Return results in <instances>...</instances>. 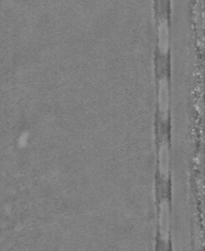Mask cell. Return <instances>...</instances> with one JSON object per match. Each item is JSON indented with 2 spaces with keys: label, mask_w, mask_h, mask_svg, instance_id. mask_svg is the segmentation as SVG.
I'll use <instances>...</instances> for the list:
<instances>
[{
  "label": "cell",
  "mask_w": 205,
  "mask_h": 251,
  "mask_svg": "<svg viewBox=\"0 0 205 251\" xmlns=\"http://www.w3.org/2000/svg\"><path fill=\"white\" fill-rule=\"evenodd\" d=\"M159 225L161 239L164 242H167L169 239V203L165 197H163L160 201Z\"/></svg>",
  "instance_id": "1"
},
{
  "label": "cell",
  "mask_w": 205,
  "mask_h": 251,
  "mask_svg": "<svg viewBox=\"0 0 205 251\" xmlns=\"http://www.w3.org/2000/svg\"><path fill=\"white\" fill-rule=\"evenodd\" d=\"M158 85H159V88H158L159 109L163 119H166L168 115V108H169V104H168L169 95H168V80L165 75L160 76Z\"/></svg>",
  "instance_id": "2"
},
{
  "label": "cell",
  "mask_w": 205,
  "mask_h": 251,
  "mask_svg": "<svg viewBox=\"0 0 205 251\" xmlns=\"http://www.w3.org/2000/svg\"><path fill=\"white\" fill-rule=\"evenodd\" d=\"M159 171L164 178L168 177L169 173V147L165 137L159 145Z\"/></svg>",
  "instance_id": "3"
},
{
  "label": "cell",
  "mask_w": 205,
  "mask_h": 251,
  "mask_svg": "<svg viewBox=\"0 0 205 251\" xmlns=\"http://www.w3.org/2000/svg\"><path fill=\"white\" fill-rule=\"evenodd\" d=\"M158 37L159 48L162 52H167L168 49V22L164 15H160L158 18Z\"/></svg>",
  "instance_id": "4"
}]
</instances>
